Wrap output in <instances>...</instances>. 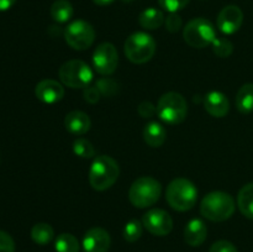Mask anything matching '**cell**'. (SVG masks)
Segmentation results:
<instances>
[{
  "label": "cell",
  "instance_id": "4fadbf2b",
  "mask_svg": "<svg viewBox=\"0 0 253 252\" xmlns=\"http://www.w3.org/2000/svg\"><path fill=\"white\" fill-rule=\"evenodd\" d=\"M110 245V235L101 227L88 230L83 237L84 252H108Z\"/></svg>",
  "mask_w": 253,
  "mask_h": 252
},
{
  "label": "cell",
  "instance_id": "52a82bcc",
  "mask_svg": "<svg viewBox=\"0 0 253 252\" xmlns=\"http://www.w3.org/2000/svg\"><path fill=\"white\" fill-rule=\"evenodd\" d=\"M183 37L190 47L205 48L207 46H211L217 36L214 25L209 20L197 17V19L190 20L185 25L183 30Z\"/></svg>",
  "mask_w": 253,
  "mask_h": 252
},
{
  "label": "cell",
  "instance_id": "8992f818",
  "mask_svg": "<svg viewBox=\"0 0 253 252\" xmlns=\"http://www.w3.org/2000/svg\"><path fill=\"white\" fill-rule=\"evenodd\" d=\"M124 52L126 58L132 63H147L156 53V41L147 32H135L125 41Z\"/></svg>",
  "mask_w": 253,
  "mask_h": 252
},
{
  "label": "cell",
  "instance_id": "44dd1931",
  "mask_svg": "<svg viewBox=\"0 0 253 252\" xmlns=\"http://www.w3.org/2000/svg\"><path fill=\"white\" fill-rule=\"evenodd\" d=\"M236 108L240 113L250 114L253 111V83H246L240 88L236 95Z\"/></svg>",
  "mask_w": 253,
  "mask_h": 252
},
{
  "label": "cell",
  "instance_id": "5b68a950",
  "mask_svg": "<svg viewBox=\"0 0 253 252\" xmlns=\"http://www.w3.org/2000/svg\"><path fill=\"white\" fill-rule=\"evenodd\" d=\"M188 104L182 94L168 91L157 103V115L168 125H179L187 118Z\"/></svg>",
  "mask_w": 253,
  "mask_h": 252
},
{
  "label": "cell",
  "instance_id": "5bb4252c",
  "mask_svg": "<svg viewBox=\"0 0 253 252\" xmlns=\"http://www.w3.org/2000/svg\"><path fill=\"white\" fill-rule=\"evenodd\" d=\"M35 95L44 104H56L64 96V88L54 79H43L37 83L35 88Z\"/></svg>",
  "mask_w": 253,
  "mask_h": 252
},
{
  "label": "cell",
  "instance_id": "30bf717a",
  "mask_svg": "<svg viewBox=\"0 0 253 252\" xmlns=\"http://www.w3.org/2000/svg\"><path fill=\"white\" fill-rule=\"evenodd\" d=\"M119 64V53L116 47L110 42L100 43L93 53L94 69L100 76H111Z\"/></svg>",
  "mask_w": 253,
  "mask_h": 252
},
{
  "label": "cell",
  "instance_id": "8d00e7d4",
  "mask_svg": "<svg viewBox=\"0 0 253 252\" xmlns=\"http://www.w3.org/2000/svg\"><path fill=\"white\" fill-rule=\"evenodd\" d=\"M124 1H131V0H124Z\"/></svg>",
  "mask_w": 253,
  "mask_h": 252
},
{
  "label": "cell",
  "instance_id": "2e32d148",
  "mask_svg": "<svg viewBox=\"0 0 253 252\" xmlns=\"http://www.w3.org/2000/svg\"><path fill=\"white\" fill-rule=\"evenodd\" d=\"M64 126L73 135L82 136L90 130L91 121L88 114L81 110H73L64 118Z\"/></svg>",
  "mask_w": 253,
  "mask_h": 252
},
{
  "label": "cell",
  "instance_id": "3957f363",
  "mask_svg": "<svg viewBox=\"0 0 253 252\" xmlns=\"http://www.w3.org/2000/svg\"><path fill=\"white\" fill-rule=\"evenodd\" d=\"M166 199L172 209L188 211L197 204L198 189L187 178H175L168 184Z\"/></svg>",
  "mask_w": 253,
  "mask_h": 252
},
{
  "label": "cell",
  "instance_id": "603a6c76",
  "mask_svg": "<svg viewBox=\"0 0 253 252\" xmlns=\"http://www.w3.org/2000/svg\"><path fill=\"white\" fill-rule=\"evenodd\" d=\"M54 230L53 227L46 222H39L34 225L31 229V239L37 245H47L53 240Z\"/></svg>",
  "mask_w": 253,
  "mask_h": 252
},
{
  "label": "cell",
  "instance_id": "7a4b0ae2",
  "mask_svg": "<svg viewBox=\"0 0 253 252\" xmlns=\"http://www.w3.org/2000/svg\"><path fill=\"white\" fill-rule=\"evenodd\" d=\"M235 200L229 193L211 192L205 195L200 204V212L210 221L221 222L230 219L235 212Z\"/></svg>",
  "mask_w": 253,
  "mask_h": 252
},
{
  "label": "cell",
  "instance_id": "9a60e30c",
  "mask_svg": "<svg viewBox=\"0 0 253 252\" xmlns=\"http://www.w3.org/2000/svg\"><path fill=\"white\" fill-rule=\"evenodd\" d=\"M204 108L209 115L214 118H224L230 110L229 99L221 91H210L204 99Z\"/></svg>",
  "mask_w": 253,
  "mask_h": 252
},
{
  "label": "cell",
  "instance_id": "ffe728a7",
  "mask_svg": "<svg viewBox=\"0 0 253 252\" xmlns=\"http://www.w3.org/2000/svg\"><path fill=\"white\" fill-rule=\"evenodd\" d=\"M237 205L242 215L253 220V183H249L241 188L237 197Z\"/></svg>",
  "mask_w": 253,
  "mask_h": 252
},
{
  "label": "cell",
  "instance_id": "7402d4cb",
  "mask_svg": "<svg viewBox=\"0 0 253 252\" xmlns=\"http://www.w3.org/2000/svg\"><path fill=\"white\" fill-rule=\"evenodd\" d=\"M73 6L68 0H56L51 6V16L58 24L69 21L73 16Z\"/></svg>",
  "mask_w": 253,
  "mask_h": 252
},
{
  "label": "cell",
  "instance_id": "ba28073f",
  "mask_svg": "<svg viewBox=\"0 0 253 252\" xmlns=\"http://www.w3.org/2000/svg\"><path fill=\"white\" fill-rule=\"evenodd\" d=\"M58 76L62 83L72 89L86 88L93 81V71L81 59H71L62 64Z\"/></svg>",
  "mask_w": 253,
  "mask_h": 252
},
{
  "label": "cell",
  "instance_id": "9c48e42d",
  "mask_svg": "<svg viewBox=\"0 0 253 252\" xmlns=\"http://www.w3.org/2000/svg\"><path fill=\"white\" fill-rule=\"evenodd\" d=\"M64 40L76 51H84L94 43L95 30L89 22L76 20L64 30Z\"/></svg>",
  "mask_w": 253,
  "mask_h": 252
},
{
  "label": "cell",
  "instance_id": "7c38bea8",
  "mask_svg": "<svg viewBox=\"0 0 253 252\" xmlns=\"http://www.w3.org/2000/svg\"><path fill=\"white\" fill-rule=\"evenodd\" d=\"M244 22V12L236 5H227L217 16V27L224 35H232L239 31Z\"/></svg>",
  "mask_w": 253,
  "mask_h": 252
},
{
  "label": "cell",
  "instance_id": "484cf974",
  "mask_svg": "<svg viewBox=\"0 0 253 252\" xmlns=\"http://www.w3.org/2000/svg\"><path fill=\"white\" fill-rule=\"evenodd\" d=\"M73 152L74 155L82 158H91L95 156V150L91 142L86 138L79 137L74 141L73 143Z\"/></svg>",
  "mask_w": 253,
  "mask_h": 252
},
{
  "label": "cell",
  "instance_id": "d6986e66",
  "mask_svg": "<svg viewBox=\"0 0 253 252\" xmlns=\"http://www.w3.org/2000/svg\"><path fill=\"white\" fill-rule=\"evenodd\" d=\"M165 14L160 9L148 7L138 15V24L146 30H157L165 24Z\"/></svg>",
  "mask_w": 253,
  "mask_h": 252
},
{
  "label": "cell",
  "instance_id": "836d02e7",
  "mask_svg": "<svg viewBox=\"0 0 253 252\" xmlns=\"http://www.w3.org/2000/svg\"><path fill=\"white\" fill-rule=\"evenodd\" d=\"M100 90H99V88L96 85L94 86H86V88H84V99H85L88 103L90 104H95L98 103L99 99H100Z\"/></svg>",
  "mask_w": 253,
  "mask_h": 252
},
{
  "label": "cell",
  "instance_id": "e0dca14e",
  "mask_svg": "<svg viewBox=\"0 0 253 252\" xmlns=\"http://www.w3.org/2000/svg\"><path fill=\"white\" fill-rule=\"evenodd\" d=\"M208 236V227L200 219H192L184 229V240L189 246L198 247L204 244Z\"/></svg>",
  "mask_w": 253,
  "mask_h": 252
},
{
  "label": "cell",
  "instance_id": "f1b7e54d",
  "mask_svg": "<svg viewBox=\"0 0 253 252\" xmlns=\"http://www.w3.org/2000/svg\"><path fill=\"white\" fill-rule=\"evenodd\" d=\"M165 25H166V29H167L168 31L174 34V32L179 31L180 27H182L183 25L182 17H180L177 12H170V14L167 16V19L165 20Z\"/></svg>",
  "mask_w": 253,
  "mask_h": 252
},
{
  "label": "cell",
  "instance_id": "e575fe53",
  "mask_svg": "<svg viewBox=\"0 0 253 252\" xmlns=\"http://www.w3.org/2000/svg\"><path fill=\"white\" fill-rule=\"evenodd\" d=\"M16 2V0H0V11H6L12 5Z\"/></svg>",
  "mask_w": 253,
  "mask_h": 252
},
{
  "label": "cell",
  "instance_id": "d590c367",
  "mask_svg": "<svg viewBox=\"0 0 253 252\" xmlns=\"http://www.w3.org/2000/svg\"><path fill=\"white\" fill-rule=\"evenodd\" d=\"M93 1L95 2L96 5H100V6H105V5L111 4V2L115 1V0H93Z\"/></svg>",
  "mask_w": 253,
  "mask_h": 252
},
{
  "label": "cell",
  "instance_id": "6da1fadb",
  "mask_svg": "<svg viewBox=\"0 0 253 252\" xmlns=\"http://www.w3.org/2000/svg\"><path fill=\"white\" fill-rule=\"evenodd\" d=\"M120 175V167L113 157L106 155L98 156L89 169V183L98 192L109 189L115 184Z\"/></svg>",
  "mask_w": 253,
  "mask_h": 252
},
{
  "label": "cell",
  "instance_id": "83f0119b",
  "mask_svg": "<svg viewBox=\"0 0 253 252\" xmlns=\"http://www.w3.org/2000/svg\"><path fill=\"white\" fill-rule=\"evenodd\" d=\"M158 2L163 10L170 14V12H178L179 10L184 9L189 0H158Z\"/></svg>",
  "mask_w": 253,
  "mask_h": 252
},
{
  "label": "cell",
  "instance_id": "cb8c5ba5",
  "mask_svg": "<svg viewBox=\"0 0 253 252\" xmlns=\"http://www.w3.org/2000/svg\"><path fill=\"white\" fill-rule=\"evenodd\" d=\"M54 249L57 252H79V241L76 236L72 234L58 235V237L54 241Z\"/></svg>",
  "mask_w": 253,
  "mask_h": 252
},
{
  "label": "cell",
  "instance_id": "8fae6325",
  "mask_svg": "<svg viewBox=\"0 0 253 252\" xmlns=\"http://www.w3.org/2000/svg\"><path fill=\"white\" fill-rule=\"evenodd\" d=\"M143 226L155 236H166L173 229V220L170 215L163 209H151L143 215Z\"/></svg>",
  "mask_w": 253,
  "mask_h": 252
},
{
  "label": "cell",
  "instance_id": "d4e9b609",
  "mask_svg": "<svg viewBox=\"0 0 253 252\" xmlns=\"http://www.w3.org/2000/svg\"><path fill=\"white\" fill-rule=\"evenodd\" d=\"M142 225L140 220L132 219L128 222H126L125 227H124V239L127 242H136L141 236H142Z\"/></svg>",
  "mask_w": 253,
  "mask_h": 252
},
{
  "label": "cell",
  "instance_id": "d6a6232c",
  "mask_svg": "<svg viewBox=\"0 0 253 252\" xmlns=\"http://www.w3.org/2000/svg\"><path fill=\"white\" fill-rule=\"evenodd\" d=\"M137 111L142 118H152V116L157 113V106L153 105L151 101H142V103L138 105Z\"/></svg>",
  "mask_w": 253,
  "mask_h": 252
},
{
  "label": "cell",
  "instance_id": "277c9868",
  "mask_svg": "<svg viewBox=\"0 0 253 252\" xmlns=\"http://www.w3.org/2000/svg\"><path fill=\"white\" fill-rule=\"evenodd\" d=\"M162 185L155 178L143 175L137 178L128 189V199L133 207L138 209L152 207L160 199Z\"/></svg>",
  "mask_w": 253,
  "mask_h": 252
},
{
  "label": "cell",
  "instance_id": "ac0fdd59",
  "mask_svg": "<svg viewBox=\"0 0 253 252\" xmlns=\"http://www.w3.org/2000/svg\"><path fill=\"white\" fill-rule=\"evenodd\" d=\"M167 131L162 124L151 121L143 128V140L151 147H161L166 142Z\"/></svg>",
  "mask_w": 253,
  "mask_h": 252
},
{
  "label": "cell",
  "instance_id": "4316f807",
  "mask_svg": "<svg viewBox=\"0 0 253 252\" xmlns=\"http://www.w3.org/2000/svg\"><path fill=\"white\" fill-rule=\"evenodd\" d=\"M212 52L216 54L220 58H227L232 54L234 52V44L231 43V41H229L227 39L224 37H216L214 40V42L211 43Z\"/></svg>",
  "mask_w": 253,
  "mask_h": 252
},
{
  "label": "cell",
  "instance_id": "f546056e",
  "mask_svg": "<svg viewBox=\"0 0 253 252\" xmlns=\"http://www.w3.org/2000/svg\"><path fill=\"white\" fill-rule=\"evenodd\" d=\"M0 252H15L14 239L5 231H0Z\"/></svg>",
  "mask_w": 253,
  "mask_h": 252
},
{
  "label": "cell",
  "instance_id": "4dcf8cb0",
  "mask_svg": "<svg viewBox=\"0 0 253 252\" xmlns=\"http://www.w3.org/2000/svg\"><path fill=\"white\" fill-rule=\"evenodd\" d=\"M209 252H239L236 247L226 240H220V241L214 242L210 247Z\"/></svg>",
  "mask_w": 253,
  "mask_h": 252
},
{
  "label": "cell",
  "instance_id": "1f68e13d",
  "mask_svg": "<svg viewBox=\"0 0 253 252\" xmlns=\"http://www.w3.org/2000/svg\"><path fill=\"white\" fill-rule=\"evenodd\" d=\"M96 86L103 95H113L116 91V84L110 79H101L96 83Z\"/></svg>",
  "mask_w": 253,
  "mask_h": 252
}]
</instances>
